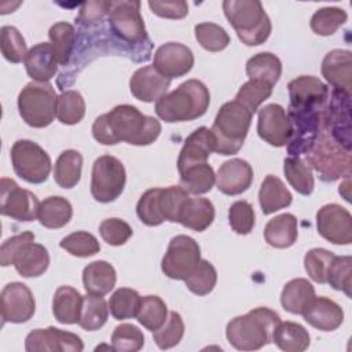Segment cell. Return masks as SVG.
Instances as JSON below:
<instances>
[{
    "instance_id": "cell-1",
    "label": "cell",
    "mask_w": 352,
    "mask_h": 352,
    "mask_svg": "<svg viewBox=\"0 0 352 352\" xmlns=\"http://www.w3.org/2000/svg\"><path fill=\"white\" fill-rule=\"evenodd\" d=\"M160 133V121L142 114L132 104H118L109 113L96 117L92 124L94 139L106 146L120 142L133 146H148L158 139Z\"/></svg>"
},
{
    "instance_id": "cell-2",
    "label": "cell",
    "mask_w": 352,
    "mask_h": 352,
    "mask_svg": "<svg viewBox=\"0 0 352 352\" xmlns=\"http://www.w3.org/2000/svg\"><path fill=\"white\" fill-rule=\"evenodd\" d=\"M210 103L208 87L195 78L180 84L155 102V114L165 122L192 121L202 117Z\"/></svg>"
},
{
    "instance_id": "cell-3",
    "label": "cell",
    "mask_w": 352,
    "mask_h": 352,
    "mask_svg": "<svg viewBox=\"0 0 352 352\" xmlns=\"http://www.w3.org/2000/svg\"><path fill=\"white\" fill-rule=\"evenodd\" d=\"M279 322L275 311L257 307L231 319L226 327V337L235 349L256 351L272 341V331Z\"/></svg>"
},
{
    "instance_id": "cell-4",
    "label": "cell",
    "mask_w": 352,
    "mask_h": 352,
    "mask_svg": "<svg viewBox=\"0 0 352 352\" xmlns=\"http://www.w3.org/2000/svg\"><path fill=\"white\" fill-rule=\"evenodd\" d=\"M223 11L238 38L249 45L265 43L271 34V19L257 0H226Z\"/></svg>"
},
{
    "instance_id": "cell-5",
    "label": "cell",
    "mask_w": 352,
    "mask_h": 352,
    "mask_svg": "<svg viewBox=\"0 0 352 352\" xmlns=\"http://www.w3.org/2000/svg\"><path fill=\"white\" fill-rule=\"evenodd\" d=\"M0 264L3 267L12 264L23 278H37L48 270L50 254L43 245L34 242L32 231H23L3 242Z\"/></svg>"
},
{
    "instance_id": "cell-6",
    "label": "cell",
    "mask_w": 352,
    "mask_h": 352,
    "mask_svg": "<svg viewBox=\"0 0 352 352\" xmlns=\"http://www.w3.org/2000/svg\"><path fill=\"white\" fill-rule=\"evenodd\" d=\"M253 114L239 102H226L217 111L212 133L214 136V151L220 155L236 154L248 136Z\"/></svg>"
},
{
    "instance_id": "cell-7",
    "label": "cell",
    "mask_w": 352,
    "mask_h": 352,
    "mask_svg": "<svg viewBox=\"0 0 352 352\" xmlns=\"http://www.w3.org/2000/svg\"><path fill=\"white\" fill-rule=\"evenodd\" d=\"M305 160L323 182H336L351 175V150L340 144L324 126L320 128Z\"/></svg>"
},
{
    "instance_id": "cell-8",
    "label": "cell",
    "mask_w": 352,
    "mask_h": 352,
    "mask_svg": "<svg viewBox=\"0 0 352 352\" xmlns=\"http://www.w3.org/2000/svg\"><path fill=\"white\" fill-rule=\"evenodd\" d=\"M58 96L50 82H28L18 95V110L22 120L33 128L48 126L56 116Z\"/></svg>"
},
{
    "instance_id": "cell-9",
    "label": "cell",
    "mask_w": 352,
    "mask_h": 352,
    "mask_svg": "<svg viewBox=\"0 0 352 352\" xmlns=\"http://www.w3.org/2000/svg\"><path fill=\"white\" fill-rule=\"evenodd\" d=\"M106 16L110 32L121 43L135 48L148 43L146 26L140 14V1H107Z\"/></svg>"
},
{
    "instance_id": "cell-10",
    "label": "cell",
    "mask_w": 352,
    "mask_h": 352,
    "mask_svg": "<svg viewBox=\"0 0 352 352\" xmlns=\"http://www.w3.org/2000/svg\"><path fill=\"white\" fill-rule=\"evenodd\" d=\"M11 164L16 176L28 183H44L51 172V158L33 140L19 139L11 147Z\"/></svg>"
},
{
    "instance_id": "cell-11",
    "label": "cell",
    "mask_w": 352,
    "mask_h": 352,
    "mask_svg": "<svg viewBox=\"0 0 352 352\" xmlns=\"http://www.w3.org/2000/svg\"><path fill=\"white\" fill-rule=\"evenodd\" d=\"M126 173L122 162L113 155H102L95 160L91 175V194L95 201L109 204L124 191Z\"/></svg>"
},
{
    "instance_id": "cell-12",
    "label": "cell",
    "mask_w": 352,
    "mask_h": 352,
    "mask_svg": "<svg viewBox=\"0 0 352 352\" xmlns=\"http://www.w3.org/2000/svg\"><path fill=\"white\" fill-rule=\"evenodd\" d=\"M201 261V248L188 235H176L170 239L161 261L162 272L175 280L187 279Z\"/></svg>"
},
{
    "instance_id": "cell-13",
    "label": "cell",
    "mask_w": 352,
    "mask_h": 352,
    "mask_svg": "<svg viewBox=\"0 0 352 352\" xmlns=\"http://www.w3.org/2000/svg\"><path fill=\"white\" fill-rule=\"evenodd\" d=\"M40 202L37 197L21 188L12 179L0 180V212L18 221H32L37 217Z\"/></svg>"
},
{
    "instance_id": "cell-14",
    "label": "cell",
    "mask_w": 352,
    "mask_h": 352,
    "mask_svg": "<svg viewBox=\"0 0 352 352\" xmlns=\"http://www.w3.org/2000/svg\"><path fill=\"white\" fill-rule=\"evenodd\" d=\"M36 301L30 289L22 282L7 283L0 294V312L3 323H23L32 319Z\"/></svg>"
},
{
    "instance_id": "cell-15",
    "label": "cell",
    "mask_w": 352,
    "mask_h": 352,
    "mask_svg": "<svg viewBox=\"0 0 352 352\" xmlns=\"http://www.w3.org/2000/svg\"><path fill=\"white\" fill-rule=\"evenodd\" d=\"M316 228L320 236L334 245H349L352 242L351 213L338 204H327L318 210Z\"/></svg>"
},
{
    "instance_id": "cell-16",
    "label": "cell",
    "mask_w": 352,
    "mask_h": 352,
    "mask_svg": "<svg viewBox=\"0 0 352 352\" xmlns=\"http://www.w3.org/2000/svg\"><path fill=\"white\" fill-rule=\"evenodd\" d=\"M258 136L274 147L289 144L293 138V125L286 110L276 103L265 104L258 110L257 120Z\"/></svg>"
},
{
    "instance_id": "cell-17",
    "label": "cell",
    "mask_w": 352,
    "mask_h": 352,
    "mask_svg": "<svg viewBox=\"0 0 352 352\" xmlns=\"http://www.w3.org/2000/svg\"><path fill=\"white\" fill-rule=\"evenodd\" d=\"M25 349L28 352H81L84 344L77 334L50 326L32 330L25 338Z\"/></svg>"
},
{
    "instance_id": "cell-18",
    "label": "cell",
    "mask_w": 352,
    "mask_h": 352,
    "mask_svg": "<svg viewBox=\"0 0 352 352\" xmlns=\"http://www.w3.org/2000/svg\"><path fill=\"white\" fill-rule=\"evenodd\" d=\"M153 66L164 77L169 80L177 78L192 69L194 54L187 45L169 41L157 48Z\"/></svg>"
},
{
    "instance_id": "cell-19",
    "label": "cell",
    "mask_w": 352,
    "mask_h": 352,
    "mask_svg": "<svg viewBox=\"0 0 352 352\" xmlns=\"http://www.w3.org/2000/svg\"><path fill=\"white\" fill-rule=\"evenodd\" d=\"M253 182V168L241 158H231L220 165L216 175V186L226 195L245 192Z\"/></svg>"
},
{
    "instance_id": "cell-20",
    "label": "cell",
    "mask_w": 352,
    "mask_h": 352,
    "mask_svg": "<svg viewBox=\"0 0 352 352\" xmlns=\"http://www.w3.org/2000/svg\"><path fill=\"white\" fill-rule=\"evenodd\" d=\"M322 76L336 89L351 95L352 54L348 50H333L322 62Z\"/></svg>"
},
{
    "instance_id": "cell-21",
    "label": "cell",
    "mask_w": 352,
    "mask_h": 352,
    "mask_svg": "<svg viewBox=\"0 0 352 352\" xmlns=\"http://www.w3.org/2000/svg\"><path fill=\"white\" fill-rule=\"evenodd\" d=\"M170 85V80L160 74L155 67L143 66L139 67L129 80L131 94L142 102L150 103L157 102L161 96H164Z\"/></svg>"
},
{
    "instance_id": "cell-22",
    "label": "cell",
    "mask_w": 352,
    "mask_h": 352,
    "mask_svg": "<svg viewBox=\"0 0 352 352\" xmlns=\"http://www.w3.org/2000/svg\"><path fill=\"white\" fill-rule=\"evenodd\" d=\"M214 151V136L206 126L197 128L187 136L177 158V170L182 172L192 165L205 164Z\"/></svg>"
},
{
    "instance_id": "cell-23",
    "label": "cell",
    "mask_w": 352,
    "mask_h": 352,
    "mask_svg": "<svg viewBox=\"0 0 352 352\" xmlns=\"http://www.w3.org/2000/svg\"><path fill=\"white\" fill-rule=\"evenodd\" d=\"M308 324L320 331H333L344 320L342 308L327 297H314L301 314Z\"/></svg>"
},
{
    "instance_id": "cell-24",
    "label": "cell",
    "mask_w": 352,
    "mask_h": 352,
    "mask_svg": "<svg viewBox=\"0 0 352 352\" xmlns=\"http://www.w3.org/2000/svg\"><path fill=\"white\" fill-rule=\"evenodd\" d=\"M25 69L33 81L48 82L58 72V60L50 43L33 45L25 56Z\"/></svg>"
},
{
    "instance_id": "cell-25",
    "label": "cell",
    "mask_w": 352,
    "mask_h": 352,
    "mask_svg": "<svg viewBox=\"0 0 352 352\" xmlns=\"http://www.w3.org/2000/svg\"><path fill=\"white\" fill-rule=\"evenodd\" d=\"M214 220V206L208 198H187L183 204L179 220L183 227L194 231H205Z\"/></svg>"
},
{
    "instance_id": "cell-26",
    "label": "cell",
    "mask_w": 352,
    "mask_h": 352,
    "mask_svg": "<svg viewBox=\"0 0 352 352\" xmlns=\"http://www.w3.org/2000/svg\"><path fill=\"white\" fill-rule=\"evenodd\" d=\"M298 236L297 219L292 213H282L271 219L264 228L265 242L276 249H286L294 245Z\"/></svg>"
},
{
    "instance_id": "cell-27",
    "label": "cell",
    "mask_w": 352,
    "mask_h": 352,
    "mask_svg": "<svg viewBox=\"0 0 352 352\" xmlns=\"http://www.w3.org/2000/svg\"><path fill=\"white\" fill-rule=\"evenodd\" d=\"M82 298L84 296H81L74 287L59 286L52 298V314L55 319L62 324L78 323Z\"/></svg>"
},
{
    "instance_id": "cell-28",
    "label": "cell",
    "mask_w": 352,
    "mask_h": 352,
    "mask_svg": "<svg viewBox=\"0 0 352 352\" xmlns=\"http://www.w3.org/2000/svg\"><path fill=\"white\" fill-rule=\"evenodd\" d=\"M116 280L117 274L114 267L104 260L92 261L82 271V283L89 294L104 296L110 293Z\"/></svg>"
},
{
    "instance_id": "cell-29",
    "label": "cell",
    "mask_w": 352,
    "mask_h": 352,
    "mask_svg": "<svg viewBox=\"0 0 352 352\" xmlns=\"http://www.w3.org/2000/svg\"><path fill=\"white\" fill-rule=\"evenodd\" d=\"M258 201L263 213L271 214L287 208L293 201V195L279 177L268 175L260 186Z\"/></svg>"
},
{
    "instance_id": "cell-30",
    "label": "cell",
    "mask_w": 352,
    "mask_h": 352,
    "mask_svg": "<svg viewBox=\"0 0 352 352\" xmlns=\"http://www.w3.org/2000/svg\"><path fill=\"white\" fill-rule=\"evenodd\" d=\"M272 341L285 352H302L311 344L308 330L296 322H279L272 331Z\"/></svg>"
},
{
    "instance_id": "cell-31",
    "label": "cell",
    "mask_w": 352,
    "mask_h": 352,
    "mask_svg": "<svg viewBox=\"0 0 352 352\" xmlns=\"http://www.w3.org/2000/svg\"><path fill=\"white\" fill-rule=\"evenodd\" d=\"M72 216V204L60 195H52L40 202L37 219L45 228H62L70 221Z\"/></svg>"
},
{
    "instance_id": "cell-32",
    "label": "cell",
    "mask_w": 352,
    "mask_h": 352,
    "mask_svg": "<svg viewBox=\"0 0 352 352\" xmlns=\"http://www.w3.org/2000/svg\"><path fill=\"white\" fill-rule=\"evenodd\" d=\"M315 297L314 286L304 278L289 280L280 293V304L285 311L301 315L308 302Z\"/></svg>"
},
{
    "instance_id": "cell-33",
    "label": "cell",
    "mask_w": 352,
    "mask_h": 352,
    "mask_svg": "<svg viewBox=\"0 0 352 352\" xmlns=\"http://www.w3.org/2000/svg\"><path fill=\"white\" fill-rule=\"evenodd\" d=\"M249 80H257L274 87L282 74L280 59L271 52H258L246 62Z\"/></svg>"
},
{
    "instance_id": "cell-34",
    "label": "cell",
    "mask_w": 352,
    "mask_h": 352,
    "mask_svg": "<svg viewBox=\"0 0 352 352\" xmlns=\"http://www.w3.org/2000/svg\"><path fill=\"white\" fill-rule=\"evenodd\" d=\"M82 157L77 150H65L55 162L54 179L62 188H73L81 179Z\"/></svg>"
},
{
    "instance_id": "cell-35",
    "label": "cell",
    "mask_w": 352,
    "mask_h": 352,
    "mask_svg": "<svg viewBox=\"0 0 352 352\" xmlns=\"http://www.w3.org/2000/svg\"><path fill=\"white\" fill-rule=\"evenodd\" d=\"M283 173L289 184L301 195H309L314 191L312 168L302 157L289 155L283 161Z\"/></svg>"
},
{
    "instance_id": "cell-36",
    "label": "cell",
    "mask_w": 352,
    "mask_h": 352,
    "mask_svg": "<svg viewBox=\"0 0 352 352\" xmlns=\"http://www.w3.org/2000/svg\"><path fill=\"white\" fill-rule=\"evenodd\" d=\"M180 173V186L194 195L206 194L216 183V175L213 168L205 162L186 168Z\"/></svg>"
},
{
    "instance_id": "cell-37",
    "label": "cell",
    "mask_w": 352,
    "mask_h": 352,
    "mask_svg": "<svg viewBox=\"0 0 352 352\" xmlns=\"http://www.w3.org/2000/svg\"><path fill=\"white\" fill-rule=\"evenodd\" d=\"M48 37L58 63L67 65L76 44L74 26L69 22H56L50 28Z\"/></svg>"
},
{
    "instance_id": "cell-38",
    "label": "cell",
    "mask_w": 352,
    "mask_h": 352,
    "mask_svg": "<svg viewBox=\"0 0 352 352\" xmlns=\"http://www.w3.org/2000/svg\"><path fill=\"white\" fill-rule=\"evenodd\" d=\"M109 318V307L103 296L87 294L82 298V308L78 324L87 331L99 330Z\"/></svg>"
},
{
    "instance_id": "cell-39",
    "label": "cell",
    "mask_w": 352,
    "mask_h": 352,
    "mask_svg": "<svg viewBox=\"0 0 352 352\" xmlns=\"http://www.w3.org/2000/svg\"><path fill=\"white\" fill-rule=\"evenodd\" d=\"M142 297L139 293L129 287L117 289L109 300V311L117 320L136 318Z\"/></svg>"
},
{
    "instance_id": "cell-40",
    "label": "cell",
    "mask_w": 352,
    "mask_h": 352,
    "mask_svg": "<svg viewBox=\"0 0 352 352\" xmlns=\"http://www.w3.org/2000/svg\"><path fill=\"white\" fill-rule=\"evenodd\" d=\"M85 116V100L78 91L69 89L58 96L56 117L65 125L78 124Z\"/></svg>"
},
{
    "instance_id": "cell-41",
    "label": "cell",
    "mask_w": 352,
    "mask_h": 352,
    "mask_svg": "<svg viewBox=\"0 0 352 352\" xmlns=\"http://www.w3.org/2000/svg\"><path fill=\"white\" fill-rule=\"evenodd\" d=\"M168 318V308L164 300L158 296H144L142 297L140 307L136 315V319L147 330L160 329Z\"/></svg>"
},
{
    "instance_id": "cell-42",
    "label": "cell",
    "mask_w": 352,
    "mask_h": 352,
    "mask_svg": "<svg viewBox=\"0 0 352 352\" xmlns=\"http://www.w3.org/2000/svg\"><path fill=\"white\" fill-rule=\"evenodd\" d=\"M346 12L340 7H323L314 12L311 29L319 36H331L346 22Z\"/></svg>"
},
{
    "instance_id": "cell-43",
    "label": "cell",
    "mask_w": 352,
    "mask_h": 352,
    "mask_svg": "<svg viewBox=\"0 0 352 352\" xmlns=\"http://www.w3.org/2000/svg\"><path fill=\"white\" fill-rule=\"evenodd\" d=\"M188 197V192L182 186H169L161 188L158 197V209L164 221L166 220L170 223H177L180 209Z\"/></svg>"
},
{
    "instance_id": "cell-44",
    "label": "cell",
    "mask_w": 352,
    "mask_h": 352,
    "mask_svg": "<svg viewBox=\"0 0 352 352\" xmlns=\"http://www.w3.org/2000/svg\"><path fill=\"white\" fill-rule=\"evenodd\" d=\"M195 38L202 48L210 52H219L228 47L230 36L224 28L213 22H202L194 28Z\"/></svg>"
},
{
    "instance_id": "cell-45",
    "label": "cell",
    "mask_w": 352,
    "mask_h": 352,
    "mask_svg": "<svg viewBox=\"0 0 352 352\" xmlns=\"http://www.w3.org/2000/svg\"><path fill=\"white\" fill-rule=\"evenodd\" d=\"M326 283L333 289L344 292L348 297H352V257L351 256H334L326 276Z\"/></svg>"
},
{
    "instance_id": "cell-46",
    "label": "cell",
    "mask_w": 352,
    "mask_h": 352,
    "mask_svg": "<svg viewBox=\"0 0 352 352\" xmlns=\"http://www.w3.org/2000/svg\"><path fill=\"white\" fill-rule=\"evenodd\" d=\"M187 289L197 296L209 294L217 283V271L208 260H201L192 274L184 279Z\"/></svg>"
},
{
    "instance_id": "cell-47",
    "label": "cell",
    "mask_w": 352,
    "mask_h": 352,
    "mask_svg": "<svg viewBox=\"0 0 352 352\" xmlns=\"http://www.w3.org/2000/svg\"><path fill=\"white\" fill-rule=\"evenodd\" d=\"M184 336V322L180 314L172 311L168 314L165 323L153 331V338L158 348L169 349L176 346Z\"/></svg>"
},
{
    "instance_id": "cell-48",
    "label": "cell",
    "mask_w": 352,
    "mask_h": 352,
    "mask_svg": "<svg viewBox=\"0 0 352 352\" xmlns=\"http://www.w3.org/2000/svg\"><path fill=\"white\" fill-rule=\"evenodd\" d=\"M144 345L143 331L131 323L118 324L111 334V348L118 352H136Z\"/></svg>"
},
{
    "instance_id": "cell-49",
    "label": "cell",
    "mask_w": 352,
    "mask_h": 352,
    "mask_svg": "<svg viewBox=\"0 0 352 352\" xmlns=\"http://www.w3.org/2000/svg\"><path fill=\"white\" fill-rule=\"evenodd\" d=\"M272 87L267 82L249 80L241 85L239 91L235 95V100L246 107L252 114L258 110V106L271 96Z\"/></svg>"
},
{
    "instance_id": "cell-50",
    "label": "cell",
    "mask_w": 352,
    "mask_h": 352,
    "mask_svg": "<svg viewBox=\"0 0 352 352\" xmlns=\"http://www.w3.org/2000/svg\"><path fill=\"white\" fill-rule=\"evenodd\" d=\"M59 246L76 257H91L100 250L95 235L87 231H76L60 239Z\"/></svg>"
},
{
    "instance_id": "cell-51",
    "label": "cell",
    "mask_w": 352,
    "mask_h": 352,
    "mask_svg": "<svg viewBox=\"0 0 352 352\" xmlns=\"http://www.w3.org/2000/svg\"><path fill=\"white\" fill-rule=\"evenodd\" d=\"M0 48L3 56L11 63L25 60L28 54L26 43L21 32L14 26H1L0 29Z\"/></svg>"
},
{
    "instance_id": "cell-52",
    "label": "cell",
    "mask_w": 352,
    "mask_h": 352,
    "mask_svg": "<svg viewBox=\"0 0 352 352\" xmlns=\"http://www.w3.org/2000/svg\"><path fill=\"white\" fill-rule=\"evenodd\" d=\"M334 256V253L322 248H314L307 252L304 256V268L314 282L326 283L327 271Z\"/></svg>"
},
{
    "instance_id": "cell-53",
    "label": "cell",
    "mask_w": 352,
    "mask_h": 352,
    "mask_svg": "<svg viewBox=\"0 0 352 352\" xmlns=\"http://www.w3.org/2000/svg\"><path fill=\"white\" fill-rule=\"evenodd\" d=\"M160 187L150 188L142 194L136 205V213L140 221L148 227H157L164 223V219L158 209V197Z\"/></svg>"
},
{
    "instance_id": "cell-54",
    "label": "cell",
    "mask_w": 352,
    "mask_h": 352,
    "mask_svg": "<svg viewBox=\"0 0 352 352\" xmlns=\"http://www.w3.org/2000/svg\"><path fill=\"white\" fill-rule=\"evenodd\" d=\"M228 221L231 228L239 234L246 235L254 227V210L248 201H236L230 206Z\"/></svg>"
},
{
    "instance_id": "cell-55",
    "label": "cell",
    "mask_w": 352,
    "mask_h": 352,
    "mask_svg": "<svg viewBox=\"0 0 352 352\" xmlns=\"http://www.w3.org/2000/svg\"><path fill=\"white\" fill-rule=\"evenodd\" d=\"M99 234L102 239L111 245V246H121L124 245L133 234L132 227L118 217L104 219L99 224Z\"/></svg>"
},
{
    "instance_id": "cell-56",
    "label": "cell",
    "mask_w": 352,
    "mask_h": 352,
    "mask_svg": "<svg viewBox=\"0 0 352 352\" xmlns=\"http://www.w3.org/2000/svg\"><path fill=\"white\" fill-rule=\"evenodd\" d=\"M148 7L155 15L168 19H182L188 14V4L183 0L148 1Z\"/></svg>"
},
{
    "instance_id": "cell-57",
    "label": "cell",
    "mask_w": 352,
    "mask_h": 352,
    "mask_svg": "<svg viewBox=\"0 0 352 352\" xmlns=\"http://www.w3.org/2000/svg\"><path fill=\"white\" fill-rule=\"evenodd\" d=\"M107 15V1H88L84 3L76 22L82 25H94L100 22Z\"/></svg>"
}]
</instances>
